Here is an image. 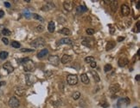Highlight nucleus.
I'll return each mask as SVG.
<instances>
[{
    "label": "nucleus",
    "mask_w": 140,
    "mask_h": 108,
    "mask_svg": "<svg viewBox=\"0 0 140 108\" xmlns=\"http://www.w3.org/2000/svg\"><path fill=\"white\" fill-rule=\"evenodd\" d=\"M24 68V70L27 71V72H31V71H34L35 69H36V65L33 61H31L30 59L25 62V63L23 64Z\"/></svg>",
    "instance_id": "obj_2"
},
{
    "label": "nucleus",
    "mask_w": 140,
    "mask_h": 108,
    "mask_svg": "<svg viewBox=\"0 0 140 108\" xmlns=\"http://www.w3.org/2000/svg\"><path fill=\"white\" fill-rule=\"evenodd\" d=\"M19 105H20L19 100L16 97H11L10 99V100H9V105L11 108H17L19 106Z\"/></svg>",
    "instance_id": "obj_6"
},
{
    "label": "nucleus",
    "mask_w": 140,
    "mask_h": 108,
    "mask_svg": "<svg viewBox=\"0 0 140 108\" xmlns=\"http://www.w3.org/2000/svg\"><path fill=\"white\" fill-rule=\"evenodd\" d=\"M124 40V37H119L118 38V41H119V42H121V41H123Z\"/></svg>",
    "instance_id": "obj_42"
},
{
    "label": "nucleus",
    "mask_w": 140,
    "mask_h": 108,
    "mask_svg": "<svg viewBox=\"0 0 140 108\" xmlns=\"http://www.w3.org/2000/svg\"><path fill=\"white\" fill-rule=\"evenodd\" d=\"M134 108H138V107H134Z\"/></svg>",
    "instance_id": "obj_48"
},
{
    "label": "nucleus",
    "mask_w": 140,
    "mask_h": 108,
    "mask_svg": "<svg viewBox=\"0 0 140 108\" xmlns=\"http://www.w3.org/2000/svg\"><path fill=\"white\" fill-rule=\"evenodd\" d=\"M45 44H46V41L42 37H39L36 39L35 40L30 42V45L33 46L34 48H39V47H42L44 46Z\"/></svg>",
    "instance_id": "obj_1"
},
{
    "label": "nucleus",
    "mask_w": 140,
    "mask_h": 108,
    "mask_svg": "<svg viewBox=\"0 0 140 108\" xmlns=\"http://www.w3.org/2000/svg\"><path fill=\"white\" fill-rule=\"evenodd\" d=\"M86 32H87V34H88V35H92V34H94V33H95L94 29H92V28H87V30H86Z\"/></svg>",
    "instance_id": "obj_34"
},
{
    "label": "nucleus",
    "mask_w": 140,
    "mask_h": 108,
    "mask_svg": "<svg viewBox=\"0 0 140 108\" xmlns=\"http://www.w3.org/2000/svg\"><path fill=\"white\" fill-rule=\"evenodd\" d=\"M72 61V57L70 55H67V54H65V55L62 56V58H61V62L63 64H67V63H68L69 62H71Z\"/></svg>",
    "instance_id": "obj_14"
},
{
    "label": "nucleus",
    "mask_w": 140,
    "mask_h": 108,
    "mask_svg": "<svg viewBox=\"0 0 140 108\" xmlns=\"http://www.w3.org/2000/svg\"><path fill=\"white\" fill-rule=\"evenodd\" d=\"M100 105L102 106L103 108H107V107H109V104L107 102H106V100H102L100 103Z\"/></svg>",
    "instance_id": "obj_32"
},
{
    "label": "nucleus",
    "mask_w": 140,
    "mask_h": 108,
    "mask_svg": "<svg viewBox=\"0 0 140 108\" xmlns=\"http://www.w3.org/2000/svg\"><path fill=\"white\" fill-rule=\"evenodd\" d=\"M110 6H111L112 10L113 12H116L117 9H118V2L117 1H110Z\"/></svg>",
    "instance_id": "obj_19"
},
{
    "label": "nucleus",
    "mask_w": 140,
    "mask_h": 108,
    "mask_svg": "<svg viewBox=\"0 0 140 108\" xmlns=\"http://www.w3.org/2000/svg\"><path fill=\"white\" fill-rule=\"evenodd\" d=\"M0 78H1V76H0Z\"/></svg>",
    "instance_id": "obj_49"
},
{
    "label": "nucleus",
    "mask_w": 140,
    "mask_h": 108,
    "mask_svg": "<svg viewBox=\"0 0 140 108\" xmlns=\"http://www.w3.org/2000/svg\"><path fill=\"white\" fill-rule=\"evenodd\" d=\"M112 69V67L111 64H106L105 65V67H104V71L105 72H108V71H110Z\"/></svg>",
    "instance_id": "obj_33"
},
{
    "label": "nucleus",
    "mask_w": 140,
    "mask_h": 108,
    "mask_svg": "<svg viewBox=\"0 0 140 108\" xmlns=\"http://www.w3.org/2000/svg\"><path fill=\"white\" fill-rule=\"evenodd\" d=\"M63 6H64V9H65L67 11L70 12V11L73 10L74 4H73V2H72V1H65L63 3Z\"/></svg>",
    "instance_id": "obj_10"
},
{
    "label": "nucleus",
    "mask_w": 140,
    "mask_h": 108,
    "mask_svg": "<svg viewBox=\"0 0 140 108\" xmlns=\"http://www.w3.org/2000/svg\"><path fill=\"white\" fill-rule=\"evenodd\" d=\"M139 77H140L139 75H137V76H136V80H137V81H139Z\"/></svg>",
    "instance_id": "obj_45"
},
{
    "label": "nucleus",
    "mask_w": 140,
    "mask_h": 108,
    "mask_svg": "<svg viewBox=\"0 0 140 108\" xmlns=\"http://www.w3.org/2000/svg\"></svg>",
    "instance_id": "obj_50"
},
{
    "label": "nucleus",
    "mask_w": 140,
    "mask_h": 108,
    "mask_svg": "<svg viewBox=\"0 0 140 108\" xmlns=\"http://www.w3.org/2000/svg\"><path fill=\"white\" fill-rule=\"evenodd\" d=\"M121 13L124 16H128L131 14V9L126 4H123L121 6Z\"/></svg>",
    "instance_id": "obj_7"
},
{
    "label": "nucleus",
    "mask_w": 140,
    "mask_h": 108,
    "mask_svg": "<svg viewBox=\"0 0 140 108\" xmlns=\"http://www.w3.org/2000/svg\"><path fill=\"white\" fill-rule=\"evenodd\" d=\"M24 15L25 16V17H26V18H28V19H29V17H30V16H31V14L29 13V12L28 10H24Z\"/></svg>",
    "instance_id": "obj_36"
},
{
    "label": "nucleus",
    "mask_w": 140,
    "mask_h": 108,
    "mask_svg": "<svg viewBox=\"0 0 140 108\" xmlns=\"http://www.w3.org/2000/svg\"><path fill=\"white\" fill-rule=\"evenodd\" d=\"M80 79H81V82L85 84H88L89 83V78L87 77V74H82L81 77H80Z\"/></svg>",
    "instance_id": "obj_21"
},
{
    "label": "nucleus",
    "mask_w": 140,
    "mask_h": 108,
    "mask_svg": "<svg viewBox=\"0 0 140 108\" xmlns=\"http://www.w3.org/2000/svg\"><path fill=\"white\" fill-rule=\"evenodd\" d=\"M55 29H56V24H55V22L54 21H49V23L48 25V30L50 33H54Z\"/></svg>",
    "instance_id": "obj_18"
},
{
    "label": "nucleus",
    "mask_w": 140,
    "mask_h": 108,
    "mask_svg": "<svg viewBox=\"0 0 140 108\" xmlns=\"http://www.w3.org/2000/svg\"><path fill=\"white\" fill-rule=\"evenodd\" d=\"M115 45H116V44H115V42L114 41H108V43H107V45H106V51H110L112 50V49H113L114 47H115Z\"/></svg>",
    "instance_id": "obj_20"
},
{
    "label": "nucleus",
    "mask_w": 140,
    "mask_h": 108,
    "mask_svg": "<svg viewBox=\"0 0 140 108\" xmlns=\"http://www.w3.org/2000/svg\"><path fill=\"white\" fill-rule=\"evenodd\" d=\"M43 30H44V28H43V26H42V25H39V26L36 27L37 32H42Z\"/></svg>",
    "instance_id": "obj_37"
},
{
    "label": "nucleus",
    "mask_w": 140,
    "mask_h": 108,
    "mask_svg": "<svg viewBox=\"0 0 140 108\" xmlns=\"http://www.w3.org/2000/svg\"><path fill=\"white\" fill-rule=\"evenodd\" d=\"M31 16H32V17H33L34 19H36V20H39V21H43V18H42L41 16H39L38 14L33 13V14H31Z\"/></svg>",
    "instance_id": "obj_26"
},
{
    "label": "nucleus",
    "mask_w": 140,
    "mask_h": 108,
    "mask_svg": "<svg viewBox=\"0 0 140 108\" xmlns=\"http://www.w3.org/2000/svg\"><path fill=\"white\" fill-rule=\"evenodd\" d=\"M59 44H61V45H62V44H66V45H74V41L72 40H70L69 38H62L60 41H59Z\"/></svg>",
    "instance_id": "obj_15"
},
{
    "label": "nucleus",
    "mask_w": 140,
    "mask_h": 108,
    "mask_svg": "<svg viewBox=\"0 0 140 108\" xmlns=\"http://www.w3.org/2000/svg\"><path fill=\"white\" fill-rule=\"evenodd\" d=\"M4 6H5L6 8H10L11 7V3H9V2H4Z\"/></svg>",
    "instance_id": "obj_41"
},
{
    "label": "nucleus",
    "mask_w": 140,
    "mask_h": 108,
    "mask_svg": "<svg viewBox=\"0 0 140 108\" xmlns=\"http://www.w3.org/2000/svg\"><path fill=\"white\" fill-rule=\"evenodd\" d=\"M2 41L4 42V45H8L9 44V40L7 38H2Z\"/></svg>",
    "instance_id": "obj_38"
},
{
    "label": "nucleus",
    "mask_w": 140,
    "mask_h": 108,
    "mask_svg": "<svg viewBox=\"0 0 140 108\" xmlns=\"http://www.w3.org/2000/svg\"><path fill=\"white\" fill-rule=\"evenodd\" d=\"M48 54V49H42L41 52H39V53L37 54V57L39 58H44V57H46V56Z\"/></svg>",
    "instance_id": "obj_17"
},
{
    "label": "nucleus",
    "mask_w": 140,
    "mask_h": 108,
    "mask_svg": "<svg viewBox=\"0 0 140 108\" xmlns=\"http://www.w3.org/2000/svg\"><path fill=\"white\" fill-rule=\"evenodd\" d=\"M85 62L87 63H92V62H95L94 61V58L93 57H87L85 58Z\"/></svg>",
    "instance_id": "obj_28"
},
{
    "label": "nucleus",
    "mask_w": 140,
    "mask_h": 108,
    "mask_svg": "<svg viewBox=\"0 0 140 108\" xmlns=\"http://www.w3.org/2000/svg\"><path fill=\"white\" fill-rule=\"evenodd\" d=\"M9 53L7 52H5V51H2V52H0V58L1 59H6L7 58V57H8Z\"/></svg>",
    "instance_id": "obj_25"
},
{
    "label": "nucleus",
    "mask_w": 140,
    "mask_h": 108,
    "mask_svg": "<svg viewBox=\"0 0 140 108\" xmlns=\"http://www.w3.org/2000/svg\"><path fill=\"white\" fill-rule=\"evenodd\" d=\"M109 90L112 94H116L120 90V86L118 83H115V84H112L109 87Z\"/></svg>",
    "instance_id": "obj_11"
},
{
    "label": "nucleus",
    "mask_w": 140,
    "mask_h": 108,
    "mask_svg": "<svg viewBox=\"0 0 140 108\" xmlns=\"http://www.w3.org/2000/svg\"><path fill=\"white\" fill-rule=\"evenodd\" d=\"M137 10H139V2H137Z\"/></svg>",
    "instance_id": "obj_46"
},
{
    "label": "nucleus",
    "mask_w": 140,
    "mask_h": 108,
    "mask_svg": "<svg viewBox=\"0 0 140 108\" xmlns=\"http://www.w3.org/2000/svg\"><path fill=\"white\" fill-rule=\"evenodd\" d=\"M3 68L8 73H12L14 71V67L11 65V63L10 62H6L3 64Z\"/></svg>",
    "instance_id": "obj_9"
},
{
    "label": "nucleus",
    "mask_w": 140,
    "mask_h": 108,
    "mask_svg": "<svg viewBox=\"0 0 140 108\" xmlns=\"http://www.w3.org/2000/svg\"><path fill=\"white\" fill-rule=\"evenodd\" d=\"M48 61H49V63H52L53 65L58 66L59 62H60V59H59V57H58V56L54 55V56H50V57L48 58Z\"/></svg>",
    "instance_id": "obj_8"
},
{
    "label": "nucleus",
    "mask_w": 140,
    "mask_h": 108,
    "mask_svg": "<svg viewBox=\"0 0 140 108\" xmlns=\"http://www.w3.org/2000/svg\"><path fill=\"white\" fill-rule=\"evenodd\" d=\"M25 82L28 86H31L32 84H34L35 82H36V77L33 75L27 74L25 75Z\"/></svg>",
    "instance_id": "obj_4"
},
{
    "label": "nucleus",
    "mask_w": 140,
    "mask_h": 108,
    "mask_svg": "<svg viewBox=\"0 0 140 108\" xmlns=\"http://www.w3.org/2000/svg\"><path fill=\"white\" fill-rule=\"evenodd\" d=\"M5 84H6L5 82H0V87H2V86H4Z\"/></svg>",
    "instance_id": "obj_44"
},
{
    "label": "nucleus",
    "mask_w": 140,
    "mask_h": 108,
    "mask_svg": "<svg viewBox=\"0 0 140 108\" xmlns=\"http://www.w3.org/2000/svg\"><path fill=\"white\" fill-rule=\"evenodd\" d=\"M72 97H73V99L74 100H78L80 97V92H74L73 94H72Z\"/></svg>",
    "instance_id": "obj_30"
},
{
    "label": "nucleus",
    "mask_w": 140,
    "mask_h": 108,
    "mask_svg": "<svg viewBox=\"0 0 140 108\" xmlns=\"http://www.w3.org/2000/svg\"><path fill=\"white\" fill-rule=\"evenodd\" d=\"M2 34H3L4 36H9V35H11V32L7 28H4L3 30H2Z\"/></svg>",
    "instance_id": "obj_29"
},
{
    "label": "nucleus",
    "mask_w": 140,
    "mask_h": 108,
    "mask_svg": "<svg viewBox=\"0 0 140 108\" xmlns=\"http://www.w3.org/2000/svg\"><path fill=\"white\" fill-rule=\"evenodd\" d=\"M137 30H139V22L137 23Z\"/></svg>",
    "instance_id": "obj_47"
},
{
    "label": "nucleus",
    "mask_w": 140,
    "mask_h": 108,
    "mask_svg": "<svg viewBox=\"0 0 140 108\" xmlns=\"http://www.w3.org/2000/svg\"><path fill=\"white\" fill-rule=\"evenodd\" d=\"M128 63H129V60L126 58H120L118 61V63H119V65L120 67H124V66L127 65Z\"/></svg>",
    "instance_id": "obj_16"
},
{
    "label": "nucleus",
    "mask_w": 140,
    "mask_h": 108,
    "mask_svg": "<svg viewBox=\"0 0 140 108\" xmlns=\"http://www.w3.org/2000/svg\"><path fill=\"white\" fill-rule=\"evenodd\" d=\"M67 82L69 85H75L78 82V77L76 75H68L67 77Z\"/></svg>",
    "instance_id": "obj_5"
},
{
    "label": "nucleus",
    "mask_w": 140,
    "mask_h": 108,
    "mask_svg": "<svg viewBox=\"0 0 140 108\" xmlns=\"http://www.w3.org/2000/svg\"><path fill=\"white\" fill-rule=\"evenodd\" d=\"M91 64V67L92 68H96L97 67V63H96V62H92V63H90Z\"/></svg>",
    "instance_id": "obj_39"
},
{
    "label": "nucleus",
    "mask_w": 140,
    "mask_h": 108,
    "mask_svg": "<svg viewBox=\"0 0 140 108\" xmlns=\"http://www.w3.org/2000/svg\"><path fill=\"white\" fill-rule=\"evenodd\" d=\"M29 58H19V59H17V62H18L19 63H21V64H24L25 62H27V61L29 60Z\"/></svg>",
    "instance_id": "obj_31"
},
{
    "label": "nucleus",
    "mask_w": 140,
    "mask_h": 108,
    "mask_svg": "<svg viewBox=\"0 0 140 108\" xmlns=\"http://www.w3.org/2000/svg\"><path fill=\"white\" fill-rule=\"evenodd\" d=\"M91 74H92V77L94 78V81H95L96 82H99L100 81V77H99V75L97 72H95V71H91Z\"/></svg>",
    "instance_id": "obj_24"
},
{
    "label": "nucleus",
    "mask_w": 140,
    "mask_h": 108,
    "mask_svg": "<svg viewBox=\"0 0 140 108\" xmlns=\"http://www.w3.org/2000/svg\"><path fill=\"white\" fill-rule=\"evenodd\" d=\"M60 33H61V34L65 35V36H68V35L71 34V31H70L68 28H63L60 31Z\"/></svg>",
    "instance_id": "obj_22"
},
{
    "label": "nucleus",
    "mask_w": 140,
    "mask_h": 108,
    "mask_svg": "<svg viewBox=\"0 0 140 108\" xmlns=\"http://www.w3.org/2000/svg\"><path fill=\"white\" fill-rule=\"evenodd\" d=\"M109 27L111 28V34H114V29L112 28V25H109Z\"/></svg>",
    "instance_id": "obj_43"
},
{
    "label": "nucleus",
    "mask_w": 140,
    "mask_h": 108,
    "mask_svg": "<svg viewBox=\"0 0 140 108\" xmlns=\"http://www.w3.org/2000/svg\"><path fill=\"white\" fill-rule=\"evenodd\" d=\"M21 52H33L34 50L33 49H29V48H22Z\"/></svg>",
    "instance_id": "obj_35"
},
{
    "label": "nucleus",
    "mask_w": 140,
    "mask_h": 108,
    "mask_svg": "<svg viewBox=\"0 0 140 108\" xmlns=\"http://www.w3.org/2000/svg\"><path fill=\"white\" fill-rule=\"evenodd\" d=\"M4 11L3 10H0V18L4 17Z\"/></svg>",
    "instance_id": "obj_40"
},
{
    "label": "nucleus",
    "mask_w": 140,
    "mask_h": 108,
    "mask_svg": "<svg viewBox=\"0 0 140 108\" xmlns=\"http://www.w3.org/2000/svg\"><path fill=\"white\" fill-rule=\"evenodd\" d=\"M77 10V13L78 14H81L83 13V12H86V11L87 10V9L85 7L84 5H80V6H78L76 9Z\"/></svg>",
    "instance_id": "obj_23"
},
{
    "label": "nucleus",
    "mask_w": 140,
    "mask_h": 108,
    "mask_svg": "<svg viewBox=\"0 0 140 108\" xmlns=\"http://www.w3.org/2000/svg\"><path fill=\"white\" fill-rule=\"evenodd\" d=\"M130 102H131V100H130L129 98H122V99H119L118 100L117 106H118V108H124L129 105Z\"/></svg>",
    "instance_id": "obj_3"
},
{
    "label": "nucleus",
    "mask_w": 140,
    "mask_h": 108,
    "mask_svg": "<svg viewBox=\"0 0 140 108\" xmlns=\"http://www.w3.org/2000/svg\"><path fill=\"white\" fill-rule=\"evenodd\" d=\"M11 46L14 48H19L20 46H21V44H20L18 41H15V40H13V41H11Z\"/></svg>",
    "instance_id": "obj_27"
},
{
    "label": "nucleus",
    "mask_w": 140,
    "mask_h": 108,
    "mask_svg": "<svg viewBox=\"0 0 140 108\" xmlns=\"http://www.w3.org/2000/svg\"><path fill=\"white\" fill-rule=\"evenodd\" d=\"M53 8H55V4H54V3H51V2H49V3H45L44 5L42 6V10L48 11V10H52Z\"/></svg>",
    "instance_id": "obj_13"
},
{
    "label": "nucleus",
    "mask_w": 140,
    "mask_h": 108,
    "mask_svg": "<svg viewBox=\"0 0 140 108\" xmlns=\"http://www.w3.org/2000/svg\"><path fill=\"white\" fill-rule=\"evenodd\" d=\"M25 92H26V90L23 87H16L15 88V94L18 96H24L25 94Z\"/></svg>",
    "instance_id": "obj_12"
}]
</instances>
